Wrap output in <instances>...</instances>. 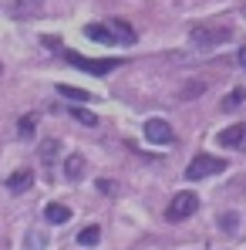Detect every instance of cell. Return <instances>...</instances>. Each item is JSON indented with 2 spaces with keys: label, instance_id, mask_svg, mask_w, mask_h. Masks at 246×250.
<instances>
[{
  "label": "cell",
  "instance_id": "cell-1",
  "mask_svg": "<svg viewBox=\"0 0 246 250\" xmlns=\"http://www.w3.org/2000/svg\"><path fill=\"white\" fill-rule=\"evenodd\" d=\"M64 61H68V64H75V68H81V71H88V75H108V71H115V68L122 64L118 58L91 61V58H84V54H78V51H64Z\"/></svg>",
  "mask_w": 246,
  "mask_h": 250
},
{
  "label": "cell",
  "instance_id": "cell-2",
  "mask_svg": "<svg viewBox=\"0 0 246 250\" xmlns=\"http://www.w3.org/2000/svg\"><path fill=\"white\" fill-rule=\"evenodd\" d=\"M223 169H226V163H223V159L199 152V156L189 163V169H186V179H206V176H216V172H223Z\"/></svg>",
  "mask_w": 246,
  "mask_h": 250
},
{
  "label": "cell",
  "instance_id": "cell-3",
  "mask_svg": "<svg viewBox=\"0 0 246 250\" xmlns=\"http://www.w3.org/2000/svg\"><path fill=\"white\" fill-rule=\"evenodd\" d=\"M196 209H199V200H196V193H179V196L169 203V209H165V220L179 223V220H189Z\"/></svg>",
  "mask_w": 246,
  "mask_h": 250
},
{
  "label": "cell",
  "instance_id": "cell-4",
  "mask_svg": "<svg viewBox=\"0 0 246 250\" xmlns=\"http://www.w3.org/2000/svg\"><path fill=\"white\" fill-rule=\"evenodd\" d=\"M145 139L152 146H172L175 142V132H172V125L165 122V119H149L145 122Z\"/></svg>",
  "mask_w": 246,
  "mask_h": 250
},
{
  "label": "cell",
  "instance_id": "cell-5",
  "mask_svg": "<svg viewBox=\"0 0 246 250\" xmlns=\"http://www.w3.org/2000/svg\"><path fill=\"white\" fill-rule=\"evenodd\" d=\"M216 142H219L223 149H233V152H246V122L223 128V132L216 135Z\"/></svg>",
  "mask_w": 246,
  "mask_h": 250
},
{
  "label": "cell",
  "instance_id": "cell-6",
  "mask_svg": "<svg viewBox=\"0 0 246 250\" xmlns=\"http://www.w3.org/2000/svg\"><path fill=\"white\" fill-rule=\"evenodd\" d=\"M192 41L199 44V47H212V44H226L229 41V31L226 27H192Z\"/></svg>",
  "mask_w": 246,
  "mask_h": 250
},
{
  "label": "cell",
  "instance_id": "cell-7",
  "mask_svg": "<svg viewBox=\"0 0 246 250\" xmlns=\"http://www.w3.org/2000/svg\"><path fill=\"white\" fill-rule=\"evenodd\" d=\"M31 186H34V172L31 169H20V172H10L7 176V189L10 193H27Z\"/></svg>",
  "mask_w": 246,
  "mask_h": 250
},
{
  "label": "cell",
  "instance_id": "cell-8",
  "mask_svg": "<svg viewBox=\"0 0 246 250\" xmlns=\"http://www.w3.org/2000/svg\"><path fill=\"white\" fill-rule=\"evenodd\" d=\"M84 34H88V41H95V44H118L108 24H88Z\"/></svg>",
  "mask_w": 246,
  "mask_h": 250
},
{
  "label": "cell",
  "instance_id": "cell-9",
  "mask_svg": "<svg viewBox=\"0 0 246 250\" xmlns=\"http://www.w3.org/2000/svg\"><path fill=\"white\" fill-rule=\"evenodd\" d=\"M44 220H51L54 227H61V223L71 220V209L64 207V203H47V207H44Z\"/></svg>",
  "mask_w": 246,
  "mask_h": 250
},
{
  "label": "cell",
  "instance_id": "cell-10",
  "mask_svg": "<svg viewBox=\"0 0 246 250\" xmlns=\"http://www.w3.org/2000/svg\"><path fill=\"white\" fill-rule=\"evenodd\" d=\"M108 27H112V34H115V41H118V44H135V38H138L125 21H108Z\"/></svg>",
  "mask_w": 246,
  "mask_h": 250
},
{
  "label": "cell",
  "instance_id": "cell-11",
  "mask_svg": "<svg viewBox=\"0 0 246 250\" xmlns=\"http://www.w3.org/2000/svg\"><path fill=\"white\" fill-rule=\"evenodd\" d=\"M64 176H68V179H81L84 176V159L81 156H68V159H64Z\"/></svg>",
  "mask_w": 246,
  "mask_h": 250
},
{
  "label": "cell",
  "instance_id": "cell-12",
  "mask_svg": "<svg viewBox=\"0 0 246 250\" xmlns=\"http://www.w3.org/2000/svg\"><path fill=\"white\" fill-rule=\"evenodd\" d=\"M57 152H61V142H57V139H44V146H41V163H44V166H51V163L57 159Z\"/></svg>",
  "mask_w": 246,
  "mask_h": 250
},
{
  "label": "cell",
  "instance_id": "cell-13",
  "mask_svg": "<svg viewBox=\"0 0 246 250\" xmlns=\"http://www.w3.org/2000/svg\"><path fill=\"white\" fill-rule=\"evenodd\" d=\"M44 247H47L44 230H27V237H24V250H44Z\"/></svg>",
  "mask_w": 246,
  "mask_h": 250
},
{
  "label": "cell",
  "instance_id": "cell-14",
  "mask_svg": "<svg viewBox=\"0 0 246 250\" xmlns=\"http://www.w3.org/2000/svg\"><path fill=\"white\" fill-rule=\"evenodd\" d=\"M57 91H61L64 98H71V102H91V91H84V88H71V84H57Z\"/></svg>",
  "mask_w": 246,
  "mask_h": 250
},
{
  "label": "cell",
  "instance_id": "cell-15",
  "mask_svg": "<svg viewBox=\"0 0 246 250\" xmlns=\"http://www.w3.org/2000/svg\"><path fill=\"white\" fill-rule=\"evenodd\" d=\"M98 240H101V230H98V227H84L81 233H78V244H81V247H95Z\"/></svg>",
  "mask_w": 246,
  "mask_h": 250
},
{
  "label": "cell",
  "instance_id": "cell-16",
  "mask_svg": "<svg viewBox=\"0 0 246 250\" xmlns=\"http://www.w3.org/2000/svg\"><path fill=\"white\" fill-rule=\"evenodd\" d=\"M219 227H223L226 233H236V227H240V216H236V213H223V216H219Z\"/></svg>",
  "mask_w": 246,
  "mask_h": 250
},
{
  "label": "cell",
  "instance_id": "cell-17",
  "mask_svg": "<svg viewBox=\"0 0 246 250\" xmlns=\"http://www.w3.org/2000/svg\"><path fill=\"white\" fill-rule=\"evenodd\" d=\"M243 98H246V91L236 88V91H229V95L223 98V108H236V105H243Z\"/></svg>",
  "mask_w": 246,
  "mask_h": 250
},
{
  "label": "cell",
  "instance_id": "cell-18",
  "mask_svg": "<svg viewBox=\"0 0 246 250\" xmlns=\"http://www.w3.org/2000/svg\"><path fill=\"white\" fill-rule=\"evenodd\" d=\"M98 193H105V196H118V183H115V179H98Z\"/></svg>",
  "mask_w": 246,
  "mask_h": 250
},
{
  "label": "cell",
  "instance_id": "cell-19",
  "mask_svg": "<svg viewBox=\"0 0 246 250\" xmlns=\"http://www.w3.org/2000/svg\"><path fill=\"white\" fill-rule=\"evenodd\" d=\"M71 115L81 125H98V115H91V112H84V108H71Z\"/></svg>",
  "mask_w": 246,
  "mask_h": 250
},
{
  "label": "cell",
  "instance_id": "cell-20",
  "mask_svg": "<svg viewBox=\"0 0 246 250\" xmlns=\"http://www.w3.org/2000/svg\"><path fill=\"white\" fill-rule=\"evenodd\" d=\"M206 84L203 82H189V88H182V98H196V95H203Z\"/></svg>",
  "mask_w": 246,
  "mask_h": 250
},
{
  "label": "cell",
  "instance_id": "cell-21",
  "mask_svg": "<svg viewBox=\"0 0 246 250\" xmlns=\"http://www.w3.org/2000/svg\"><path fill=\"white\" fill-rule=\"evenodd\" d=\"M17 128H20V135H24V139H31V135H34V119H31V115H27V119H20Z\"/></svg>",
  "mask_w": 246,
  "mask_h": 250
},
{
  "label": "cell",
  "instance_id": "cell-22",
  "mask_svg": "<svg viewBox=\"0 0 246 250\" xmlns=\"http://www.w3.org/2000/svg\"><path fill=\"white\" fill-rule=\"evenodd\" d=\"M240 64H243V68H246V47H243V51H240Z\"/></svg>",
  "mask_w": 246,
  "mask_h": 250
},
{
  "label": "cell",
  "instance_id": "cell-23",
  "mask_svg": "<svg viewBox=\"0 0 246 250\" xmlns=\"http://www.w3.org/2000/svg\"><path fill=\"white\" fill-rule=\"evenodd\" d=\"M0 71H3V68H0Z\"/></svg>",
  "mask_w": 246,
  "mask_h": 250
}]
</instances>
